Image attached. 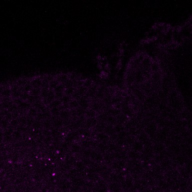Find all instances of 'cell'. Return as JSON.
Wrapping results in <instances>:
<instances>
[{
	"label": "cell",
	"mask_w": 192,
	"mask_h": 192,
	"mask_svg": "<svg viewBox=\"0 0 192 192\" xmlns=\"http://www.w3.org/2000/svg\"><path fill=\"white\" fill-rule=\"evenodd\" d=\"M106 122L108 123V125L112 126H115L117 124L116 117L111 116H108Z\"/></svg>",
	"instance_id": "ac0fdd59"
},
{
	"label": "cell",
	"mask_w": 192,
	"mask_h": 192,
	"mask_svg": "<svg viewBox=\"0 0 192 192\" xmlns=\"http://www.w3.org/2000/svg\"><path fill=\"white\" fill-rule=\"evenodd\" d=\"M65 89V88L63 84H59L54 89V92L55 93L56 92H64V90Z\"/></svg>",
	"instance_id": "f1b7e54d"
},
{
	"label": "cell",
	"mask_w": 192,
	"mask_h": 192,
	"mask_svg": "<svg viewBox=\"0 0 192 192\" xmlns=\"http://www.w3.org/2000/svg\"><path fill=\"white\" fill-rule=\"evenodd\" d=\"M102 108V105L98 102L94 103L92 106V110H93L95 112L99 111Z\"/></svg>",
	"instance_id": "4316f807"
},
{
	"label": "cell",
	"mask_w": 192,
	"mask_h": 192,
	"mask_svg": "<svg viewBox=\"0 0 192 192\" xmlns=\"http://www.w3.org/2000/svg\"><path fill=\"white\" fill-rule=\"evenodd\" d=\"M76 89L74 87H71V88H66L64 91V95L70 96H72L74 93L75 92Z\"/></svg>",
	"instance_id": "44dd1931"
},
{
	"label": "cell",
	"mask_w": 192,
	"mask_h": 192,
	"mask_svg": "<svg viewBox=\"0 0 192 192\" xmlns=\"http://www.w3.org/2000/svg\"><path fill=\"white\" fill-rule=\"evenodd\" d=\"M61 104V102L60 101H59V100H55L54 101H53L51 102V105L53 108H57V107L60 106Z\"/></svg>",
	"instance_id": "d590c367"
},
{
	"label": "cell",
	"mask_w": 192,
	"mask_h": 192,
	"mask_svg": "<svg viewBox=\"0 0 192 192\" xmlns=\"http://www.w3.org/2000/svg\"><path fill=\"white\" fill-rule=\"evenodd\" d=\"M123 185L126 187V188H129L132 186V182L131 180H127L125 181H124L123 182Z\"/></svg>",
	"instance_id": "f35d334b"
},
{
	"label": "cell",
	"mask_w": 192,
	"mask_h": 192,
	"mask_svg": "<svg viewBox=\"0 0 192 192\" xmlns=\"http://www.w3.org/2000/svg\"><path fill=\"white\" fill-rule=\"evenodd\" d=\"M107 114L109 116H111L114 117H116L117 116L120 115L121 113H122V112L121 110L117 109L116 108H110L106 112Z\"/></svg>",
	"instance_id": "30bf717a"
},
{
	"label": "cell",
	"mask_w": 192,
	"mask_h": 192,
	"mask_svg": "<svg viewBox=\"0 0 192 192\" xmlns=\"http://www.w3.org/2000/svg\"><path fill=\"white\" fill-rule=\"evenodd\" d=\"M157 130V127L155 123H149L147 127L146 132L150 136H153L156 134Z\"/></svg>",
	"instance_id": "3957f363"
},
{
	"label": "cell",
	"mask_w": 192,
	"mask_h": 192,
	"mask_svg": "<svg viewBox=\"0 0 192 192\" xmlns=\"http://www.w3.org/2000/svg\"><path fill=\"white\" fill-rule=\"evenodd\" d=\"M70 106L73 108H77L79 107V105L78 101L76 100H73L70 102Z\"/></svg>",
	"instance_id": "8d00e7d4"
},
{
	"label": "cell",
	"mask_w": 192,
	"mask_h": 192,
	"mask_svg": "<svg viewBox=\"0 0 192 192\" xmlns=\"http://www.w3.org/2000/svg\"><path fill=\"white\" fill-rule=\"evenodd\" d=\"M98 138L100 141L103 142H107L109 141L110 139V137L107 134L104 133H100L98 135Z\"/></svg>",
	"instance_id": "e0dca14e"
},
{
	"label": "cell",
	"mask_w": 192,
	"mask_h": 192,
	"mask_svg": "<svg viewBox=\"0 0 192 192\" xmlns=\"http://www.w3.org/2000/svg\"><path fill=\"white\" fill-rule=\"evenodd\" d=\"M49 91V89H41L40 96L42 98H44L45 99L46 98L47 96H48Z\"/></svg>",
	"instance_id": "d6a6232c"
},
{
	"label": "cell",
	"mask_w": 192,
	"mask_h": 192,
	"mask_svg": "<svg viewBox=\"0 0 192 192\" xmlns=\"http://www.w3.org/2000/svg\"><path fill=\"white\" fill-rule=\"evenodd\" d=\"M63 85L65 88V89L68 88H71V87H73V86H74V81H72V80L69 79L65 83H64Z\"/></svg>",
	"instance_id": "1f68e13d"
},
{
	"label": "cell",
	"mask_w": 192,
	"mask_h": 192,
	"mask_svg": "<svg viewBox=\"0 0 192 192\" xmlns=\"http://www.w3.org/2000/svg\"><path fill=\"white\" fill-rule=\"evenodd\" d=\"M126 166V163L124 160H117L114 163H113L112 167L117 171H121Z\"/></svg>",
	"instance_id": "6da1fadb"
},
{
	"label": "cell",
	"mask_w": 192,
	"mask_h": 192,
	"mask_svg": "<svg viewBox=\"0 0 192 192\" xmlns=\"http://www.w3.org/2000/svg\"><path fill=\"white\" fill-rule=\"evenodd\" d=\"M123 100V98L120 96H113L111 99V104L113 105H115L117 104L121 103Z\"/></svg>",
	"instance_id": "9a60e30c"
},
{
	"label": "cell",
	"mask_w": 192,
	"mask_h": 192,
	"mask_svg": "<svg viewBox=\"0 0 192 192\" xmlns=\"http://www.w3.org/2000/svg\"><path fill=\"white\" fill-rule=\"evenodd\" d=\"M114 159V158L112 153L108 152V153L106 154V155L105 156V160L106 161V162L108 164H111Z\"/></svg>",
	"instance_id": "603a6c76"
},
{
	"label": "cell",
	"mask_w": 192,
	"mask_h": 192,
	"mask_svg": "<svg viewBox=\"0 0 192 192\" xmlns=\"http://www.w3.org/2000/svg\"><path fill=\"white\" fill-rule=\"evenodd\" d=\"M165 149L164 146L162 144H157L152 148L153 152L156 154H160L163 152Z\"/></svg>",
	"instance_id": "9c48e42d"
},
{
	"label": "cell",
	"mask_w": 192,
	"mask_h": 192,
	"mask_svg": "<svg viewBox=\"0 0 192 192\" xmlns=\"http://www.w3.org/2000/svg\"><path fill=\"white\" fill-rule=\"evenodd\" d=\"M31 80L27 78H21L17 80L15 83L19 87H23L27 84L30 83Z\"/></svg>",
	"instance_id": "8fae6325"
},
{
	"label": "cell",
	"mask_w": 192,
	"mask_h": 192,
	"mask_svg": "<svg viewBox=\"0 0 192 192\" xmlns=\"http://www.w3.org/2000/svg\"><path fill=\"white\" fill-rule=\"evenodd\" d=\"M41 88H33L32 89L31 92L29 93L30 95L33 96L37 97L40 95Z\"/></svg>",
	"instance_id": "cb8c5ba5"
},
{
	"label": "cell",
	"mask_w": 192,
	"mask_h": 192,
	"mask_svg": "<svg viewBox=\"0 0 192 192\" xmlns=\"http://www.w3.org/2000/svg\"><path fill=\"white\" fill-rule=\"evenodd\" d=\"M2 100V96L1 95H0V102H1V101Z\"/></svg>",
	"instance_id": "bcb514c9"
},
{
	"label": "cell",
	"mask_w": 192,
	"mask_h": 192,
	"mask_svg": "<svg viewBox=\"0 0 192 192\" xmlns=\"http://www.w3.org/2000/svg\"><path fill=\"white\" fill-rule=\"evenodd\" d=\"M176 163L179 165H183L185 163V159L182 156H178L175 159Z\"/></svg>",
	"instance_id": "484cf974"
},
{
	"label": "cell",
	"mask_w": 192,
	"mask_h": 192,
	"mask_svg": "<svg viewBox=\"0 0 192 192\" xmlns=\"http://www.w3.org/2000/svg\"><path fill=\"white\" fill-rule=\"evenodd\" d=\"M171 166V162L168 161V160H166L164 161L162 163L160 166V167L163 169H168Z\"/></svg>",
	"instance_id": "d4e9b609"
},
{
	"label": "cell",
	"mask_w": 192,
	"mask_h": 192,
	"mask_svg": "<svg viewBox=\"0 0 192 192\" xmlns=\"http://www.w3.org/2000/svg\"><path fill=\"white\" fill-rule=\"evenodd\" d=\"M110 188L113 191L117 192V191H118L119 190V186L116 183H113V184H112L110 185Z\"/></svg>",
	"instance_id": "74e56055"
},
{
	"label": "cell",
	"mask_w": 192,
	"mask_h": 192,
	"mask_svg": "<svg viewBox=\"0 0 192 192\" xmlns=\"http://www.w3.org/2000/svg\"><path fill=\"white\" fill-rule=\"evenodd\" d=\"M135 142L134 138L133 136H127L125 140V145H132Z\"/></svg>",
	"instance_id": "f546056e"
},
{
	"label": "cell",
	"mask_w": 192,
	"mask_h": 192,
	"mask_svg": "<svg viewBox=\"0 0 192 192\" xmlns=\"http://www.w3.org/2000/svg\"><path fill=\"white\" fill-rule=\"evenodd\" d=\"M70 101V96H67V95H64L62 98L61 99V102H63L65 104L69 103Z\"/></svg>",
	"instance_id": "e575fe53"
},
{
	"label": "cell",
	"mask_w": 192,
	"mask_h": 192,
	"mask_svg": "<svg viewBox=\"0 0 192 192\" xmlns=\"http://www.w3.org/2000/svg\"><path fill=\"white\" fill-rule=\"evenodd\" d=\"M59 82L55 78L49 83V88L50 90H54V89L59 84Z\"/></svg>",
	"instance_id": "ffe728a7"
},
{
	"label": "cell",
	"mask_w": 192,
	"mask_h": 192,
	"mask_svg": "<svg viewBox=\"0 0 192 192\" xmlns=\"http://www.w3.org/2000/svg\"><path fill=\"white\" fill-rule=\"evenodd\" d=\"M116 119L117 120V122L118 124L123 125L125 124L128 121V117L122 113L120 115L117 116L116 117Z\"/></svg>",
	"instance_id": "8992f818"
},
{
	"label": "cell",
	"mask_w": 192,
	"mask_h": 192,
	"mask_svg": "<svg viewBox=\"0 0 192 192\" xmlns=\"http://www.w3.org/2000/svg\"><path fill=\"white\" fill-rule=\"evenodd\" d=\"M100 149L101 151L104 152L108 151V145L105 144H101L100 145Z\"/></svg>",
	"instance_id": "ab89813d"
},
{
	"label": "cell",
	"mask_w": 192,
	"mask_h": 192,
	"mask_svg": "<svg viewBox=\"0 0 192 192\" xmlns=\"http://www.w3.org/2000/svg\"><path fill=\"white\" fill-rule=\"evenodd\" d=\"M78 102L79 103V105L84 110L88 108V107L89 106V103H88L87 97L85 95L82 96L78 100Z\"/></svg>",
	"instance_id": "277c9868"
},
{
	"label": "cell",
	"mask_w": 192,
	"mask_h": 192,
	"mask_svg": "<svg viewBox=\"0 0 192 192\" xmlns=\"http://www.w3.org/2000/svg\"><path fill=\"white\" fill-rule=\"evenodd\" d=\"M95 158L96 160L99 161H101L103 160V157L101 154H95L94 155Z\"/></svg>",
	"instance_id": "7bdbcfd3"
},
{
	"label": "cell",
	"mask_w": 192,
	"mask_h": 192,
	"mask_svg": "<svg viewBox=\"0 0 192 192\" xmlns=\"http://www.w3.org/2000/svg\"><path fill=\"white\" fill-rule=\"evenodd\" d=\"M144 148V146L143 143L139 141L135 142L134 144L132 145L133 150L137 152L141 151L142 150H143Z\"/></svg>",
	"instance_id": "5b68a950"
},
{
	"label": "cell",
	"mask_w": 192,
	"mask_h": 192,
	"mask_svg": "<svg viewBox=\"0 0 192 192\" xmlns=\"http://www.w3.org/2000/svg\"><path fill=\"white\" fill-rule=\"evenodd\" d=\"M114 129H115V132L116 133H119L121 132H123L124 131V130L125 129V127L123 125H122V124H116L115 125V127L114 128Z\"/></svg>",
	"instance_id": "4dcf8cb0"
},
{
	"label": "cell",
	"mask_w": 192,
	"mask_h": 192,
	"mask_svg": "<svg viewBox=\"0 0 192 192\" xmlns=\"http://www.w3.org/2000/svg\"><path fill=\"white\" fill-rule=\"evenodd\" d=\"M150 69L152 73L159 72L160 71V66L158 63L155 61H153L151 64Z\"/></svg>",
	"instance_id": "4fadbf2b"
},
{
	"label": "cell",
	"mask_w": 192,
	"mask_h": 192,
	"mask_svg": "<svg viewBox=\"0 0 192 192\" xmlns=\"http://www.w3.org/2000/svg\"><path fill=\"white\" fill-rule=\"evenodd\" d=\"M86 115L90 117H93L95 115V112L93 110H89L86 112Z\"/></svg>",
	"instance_id": "b9f144b4"
},
{
	"label": "cell",
	"mask_w": 192,
	"mask_h": 192,
	"mask_svg": "<svg viewBox=\"0 0 192 192\" xmlns=\"http://www.w3.org/2000/svg\"><path fill=\"white\" fill-rule=\"evenodd\" d=\"M105 134L108 135L109 136H112L114 135L115 134V131L114 129V128L113 126L108 125L106 127L105 129Z\"/></svg>",
	"instance_id": "7c38bea8"
},
{
	"label": "cell",
	"mask_w": 192,
	"mask_h": 192,
	"mask_svg": "<svg viewBox=\"0 0 192 192\" xmlns=\"http://www.w3.org/2000/svg\"><path fill=\"white\" fill-rule=\"evenodd\" d=\"M138 139L139 140V142H141L142 143H145L146 141H147V139H148L147 135L145 133L140 134L139 136H138Z\"/></svg>",
	"instance_id": "83f0119b"
},
{
	"label": "cell",
	"mask_w": 192,
	"mask_h": 192,
	"mask_svg": "<svg viewBox=\"0 0 192 192\" xmlns=\"http://www.w3.org/2000/svg\"><path fill=\"white\" fill-rule=\"evenodd\" d=\"M31 85L33 88H41L42 79L41 76L34 77L31 79Z\"/></svg>",
	"instance_id": "7a4b0ae2"
},
{
	"label": "cell",
	"mask_w": 192,
	"mask_h": 192,
	"mask_svg": "<svg viewBox=\"0 0 192 192\" xmlns=\"http://www.w3.org/2000/svg\"><path fill=\"white\" fill-rule=\"evenodd\" d=\"M6 87H5V86H0V95H1L2 93L3 92V90L5 89V88Z\"/></svg>",
	"instance_id": "f6af8a7d"
},
{
	"label": "cell",
	"mask_w": 192,
	"mask_h": 192,
	"mask_svg": "<svg viewBox=\"0 0 192 192\" xmlns=\"http://www.w3.org/2000/svg\"><path fill=\"white\" fill-rule=\"evenodd\" d=\"M76 91L79 94V95L82 97L83 96H85L86 94L87 93L88 91V89L84 87L83 86L80 87L76 89Z\"/></svg>",
	"instance_id": "7402d4cb"
},
{
	"label": "cell",
	"mask_w": 192,
	"mask_h": 192,
	"mask_svg": "<svg viewBox=\"0 0 192 192\" xmlns=\"http://www.w3.org/2000/svg\"><path fill=\"white\" fill-rule=\"evenodd\" d=\"M30 95L29 93H26V92H22L21 95H20V98L21 99V100H28L29 97H30Z\"/></svg>",
	"instance_id": "836d02e7"
},
{
	"label": "cell",
	"mask_w": 192,
	"mask_h": 192,
	"mask_svg": "<svg viewBox=\"0 0 192 192\" xmlns=\"http://www.w3.org/2000/svg\"><path fill=\"white\" fill-rule=\"evenodd\" d=\"M64 95V92H56L55 93V98H57V99H61L62 97Z\"/></svg>",
	"instance_id": "60d3db41"
},
{
	"label": "cell",
	"mask_w": 192,
	"mask_h": 192,
	"mask_svg": "<svg viewBox=\"0 0 192 192\" xmlns=\"http://www.w3.org/2000/svg\"><path fill=\"white\" fill-rule=\"evenodd\" d=\"M94 84V81L91 79H88V78H86L84 81V83H83V86L86 88H87L88 89L89 88H90L93 84Z\"/></svg>",
	"instance_id": "d6986e66"
},
{
	"label": "cell",
	"mask_w": 192,
	"mask_h": 192,
	"mask_svg": "<svg viewBox=\"0 0 192 192\" xmlns=\"http://www.w3.org/2000/svg\"><path fill=\"white\" fill-rule=\"evenodd\" d=\"M1 96L4 98H9L12 95V91L10 87H6L1 94Z\"/></svg>",
	"instance_id": "5bb4252c"
},
{
	"label": "cell",
	"mask_w": 192,
	"mask_h": 192,
	"mask_svg": "<svg viewBox=\"0 0 192 192\" xmlns=\"http://www.w3.org/2000/svg\"><path fill=\"white\" fill-rule=\"evenodd\" d=\"M138 122L136 119H132L129 121H127L126 123V125L124 126L125 129L129 130L132 128H134L138 126Z\"/></svg>",
	"instance_id": "ba28073f"
},
{
	"label": "cell",
	"mask_w": 192,
	"mask_h": 192,
	"mask_svg": "<svg viewBox=\"0 0 192 192\" xmlns=\"http://www.w3.org/2000/svg\"><path fill=\"white\" fill-rule=\"evenodd\" d=\"M128 156L132 160H137L141 158V155L139 153V152L133 150L129 152L128 153Z\"/></svg>",
	"instance_id": "2e32d148"
},
{
	"label": "cell",
	"mask_w": 192,
	"mask_h": 192,
	"mask_svg": "<svg viewBox=\"0 0 192 192\" xmlns=\"http://www.w3.org/2000/svg\"><path fill=\"white\" fill-rule=\"evenodd\" d=\"M182 116L184 119H186L189 117V114L188 112H184Z\"/></svg>",
	"instance_id": "ee69618b"
},
{
	"label": "cell",
	"mask_w": 192,
	"mask_h": 192,
	"mask_svg": "<svg viewBox=\"0 0 192 192\" xmlns=\"http://www.w3.org/2000/svg\"><path fill=\"white\" fill-rule=\"evenodd\" d=\"M55 79L59 82L60 84H63L69 79L68 74H61L55 76Z\"/></svg>",
	"instance_id": "52a82bcc"
}]
</instances>
